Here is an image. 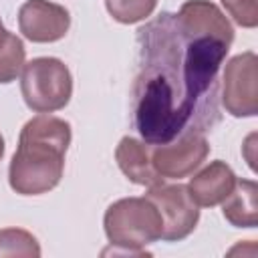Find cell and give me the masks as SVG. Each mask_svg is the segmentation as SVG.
<instances>
[{
  "label": "cell",
  "instance_id": "cell-4",
  "mask_svg": "<svg viewBox=\"0 0 258 258\" xmlns=\"http://www.w3.org/2000/svg\"><path fill=\"white\" fill-rule=\"evenodd\" d=\"M20 91L28 109L36 113L60 111L73 95L69 67L54 56H38L22 67Z\"/></svg>",
  "mask_w": 258,
  "mask_h": 258
},
{
  "label": "cell",
  "instance_id": "cell-12",
  "mask_svg": "<svg viewBox=\"0 0 258 258\" xmlns=\"http://www.w3.org/2000/svg\"><path fill=\"white\" fill-rule=\"evenodd\" d=\"M256 181L252 179H236L234 189L222 202L224 218L236 228H254L258 222V206H256Z\"/></svg>",
  "mask_w": 258,
  "mask_h": 258
},
{
  "label": "cell",
  "instance_id": "cell-17",
  "mask_svg": "<svg viewBox=\"0 0 258 258\" xmlns=\"http://www.w3.org/2000/svg\"><path fill=\"white\" fill-rule=\"evenodd\" d=\"M6 32H8V30L4 28V24H2V20H0V44L4 42V38H6Z\"/></svg>",
  "mask_w": 258,
  "mask_h": 258
},
{
  "label": "cell",
  "instance_id": "cell-11",
  "mask_svg": "<svg viewBox=\"0 0 258 258\" xmlns=\"http://www.w3.org/2000/svg\"><path fill=\"white\" fill-rule=\"evenodd\" d=\"M115 159L127 179L137 185L151 187L163 181V177L155 171L151 163V151L147 143H141L133 137H123L115 149Z\"/></svg>",
  "mask_w": 258,
  "mask_h": 258
},
{
  "label": "cell",
  "instance_id": "cell-7",
  "mask_svg": "<svg viewBox=\"0 0 258 258\" xmlns=\"http://www.w3.org/2000/svg\"><path fill=\"white\" fill-rule=\"evenodd\" d=\"M210 153L204 133H185L169 143L153 145L151 163L163 179H179L194 173Z\"/></svg>",
  "mask_w": 258,
  "mask_h": 258
},
{
  "label": "cell",
  "instance_id": "cell-3",
  "mask_svg": "<svg viewBox=\"0 0 258 258\" xmlns=\"http://www.w3.org/2000/svg\"><path fill=\"white\" fill-rule=\"evenodd\" d=\"M105 234L111 246L129 254H143V248L161 240V216L149 198H123L105 212Z\"/></svg>",
  "mask_w": 258,
  "mask_h": 258
},
{
  "label": "cell",
  "instance_id": "cell-1",
  "mask_svg": "<svg viewBox=\"0 0 258 258\" xmlns=\"http://www.w3.org/2000/svg\"><path fill=\"white\" fill-rule=\"evenodd\" d=\"M232 40L185 30L161 12L137 30L133 123L147 145L206 133L220 121L218 71Z\"/></svg>",
  "mask_w": 258,
  "mask_h": 258
},
{
  "label": "cell",
  "instance_id": "cell-9",
  "mask_svg": "<svg viewBox=\"0 0 258 258\" xmlns=\"http://www.w3.org/2000/svg\"><path fill=\"white\" fill-rule=\"evenodd\" d=\"M236 179L238 177L234 175L232 167L218 159L206 165L202 171H198L185 187L198 206L212 208V206L222 204L228 198V194L236 185Z\"/></svg>",
  "mask_w": 258,
  "mask_h": 258
},
{
  "label": "cell",
  "instance_id": "cell-13",
  "mask_svg": "<svg viewBox=\"0 0 258 258\" xmlns=\"http://www.w3.org/2000/svg\"><path fill=\"white\" fill-rule=\"evenodd\" d=\"M24 56H26V50L22 40L16 34L6 32V38L0 44V83L2 85L12 83L20 75L24 67Z\"/></svg>",
  "mask_w": 258,
  "mask_h": 258
},
{
  "label": "cell",
  "instance_id": "cell-2",
  "mask_svg": "<svg viewBox=\"0 0 258 258\" xmlns=\"http://www.w3.org/2000/svg\"><path fill=\"white\" fill-rule=\"evenodd\" d=\"M69 145L71 125L64 119L38 115L26 121L8 169L10 187L20 196H40L56 187Z\"/></svg>",
  "mask_w": 258,
  "mask_h": 258
},
{
  "label": "cell",
  "instance_id": "cell-19",
  "mask_svg": "<svg viewBox=\"0 0 258 258\" xmlns=\"http://www.w3.org/2000/svg\"><path fill=\"white\" fill-rule=\"evenodd\" d=\"M222 2H224V0H222Z\"/></svg>",
  "mask_w": 258,
  "mask_h": 258
},
{
  "label": "cell",
  "instance_id": "cell-5",
  "mask_svg": "<svg viewBox=\"0 0 258 258\" xmlns=\"http://www.w3.org/2000/svg\"><path fill=\"white\" fill-rule=\"evenodd\" d=\"M145 198H149L155 204L161 216V224H163L161 240L165 242L183 240L198 226L200 210H198V204L191 200L185 185L181 183L165 185L161 181L157 185H151Z\"/></svg>",
  "mask_w": 258,
  "mask_h": 258
},
{
  "label": "cell",
  "instance_id": "cell-14",
  "mask_svg": "<svg viewBox=\"0 0 258 258\" xmlns=\"http://www.w3.org/2000/svg\"><path fill=\"white\" fill-rule=\"evenodd\" d=\"M0 256H40L36 238L20 228L0 230Z\"/></svg>",
  "mask_w": 258,
  "mask_h": 258
},
{
  "label": "cell",
  "instance_id": "cell-6",
  "mask_svg": "<svg viewBox=\"0 0 258 258\" xmlns=\"http://www.w3.org/2000/svg\"><path fill=\"white\" fill-rule=\"evenodd\" d=\"M222 105L232 117L258 113V58L252 50L228 60L222 79Z\"/></svg>",
  "mask_w": 258,
  "mask_h": 258
},
{
  "label": "cell",
  "instance_id": "cell-8",
  "mask_svg": "<svg viewBox=\"0 0 258 258\" xmlns=\"http://www.w3.org/2000/svg\"><path fill=\"white\" fill-rule=\"evenodd\" d=\"M18 26L32 42H56L69 32L71 14L48 0H26L18 10Z\"/></svg>",
  "mask_w": 258,
  "mask_h": 258
},
{
  "label": "cell",
  "instance_id": "cell-16",
  "mask_svg": "<svg viewBox=\"0 0 258 258\" xmlns=\"http://www.w3.org/2000/svg\"><path fill=\"white\" fill-rule=\"evenodd\" d=\"M222 4L236 24L244 28H254L258 24V0H224Z\"/></svg>",
  "mask_w": 258,
  "mask_h": 258
},
{
  "label": "cell",
  "instance_id": "cell-15",
  "mask_svg": "<svg viewBox=\"0 0 258 258\" xmlns=\"http://www.w3.org/2000/svg\"><path fill=\"white\" fill-rule=\"evenodd\" d=\"M109 14L121 24H135L153 14L157 0H105Z\"/></svg>",
  "mask_w": 258,
  "mask_h": 258
},
{
  "label": "cell",
  "instance_id": "cell-10",
  "mask_svg": "<svg viewBox=\"0 0 258 258\" xmlns=\"http://www.w3.org/2000/svg\"><path fill=\"white\" fill-rule=\"evenodd\" d=\"M177 22L185 30L216 34L226 40H234V28L224 12L210 0H187L175 14Z\"/></svg>",
  "mask_w": 258,
  "mask_h": 258
},
{
  "label": "cell",
  "instance_id": "cell-18",
  "mask_svg": "<svg viewBox=\"0 0 258 258\" xmlns=\"http://www.w3.org/2000/svg\"><path fill=\"white\" fill-rule=\"evenodd\" d=\"M2 155H4V137L0 135V159H2Z\"/></svg>",
  "mask_w": 258,
  "mask_h": 258
}]
</instances>
